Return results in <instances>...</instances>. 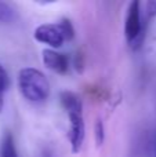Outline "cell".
Wrapping results in <instances>:
<instances>
[{"label": "cell", "mask_w": 156, "mask_h": 157, "mask_svg": "<svg viewBox=\"0 0 156 157\" xmlns=\"http://www.w3.org/2000/svg\"><path fill=\"white\" fill-rule=\"evenodd\" d=\"M57 25H58V28H60L61 33H62V36H64V40L71 41L72 39L75 37V29H73V25H72V22L69 21V19H66V18L61 19V21L58 22Z\"/></svg>", "instance_id": "ba28073f"}, {"label": "cell", "mask_w": 156, "mask_h": 157, "mask_svg": "<svg viewBox=\"0 0 156 157\" xmlns=\"http://www.w3.org/2000/svg\"><path fill=\"white\" fill-rule=\"evenodd\" d=\"M43 63L47 69L58 75H66L69 69V59L65 54L57 52L55 50H43Z\"/></svg>", "instance_id": "5b68a950"}, {"label": "cell", "mask_w": 156, "mask_h": 157, "mask_svg": "<svg viewBox=\"0 0 156 157\" xmlns=\"http://www.w3.org/2000/svg\"><path fill=\"white\" fill-rule=\"evenodd\" d=\"M0 157H19L15 147L14 135L10 131H4L0 139Z\"/></svg>", "instance_id": "8992f818"}, {"label": "cell", "mask_w": 156, "mask_h": 157, "mask_svg": "<svg viewBox=\"0 0 156 157\" xmlns=\"http://www.w3.org/2000/svg\"><path fill=\"white\" fill-rule=\"evenodd\" d=\"M61 105L65 109L69 117V142L72 146V152L77 153L80 150L84 141L86 130H84V119H83V103L79 95L72 91L61 92Z\"/></svg>", "instance_id": "6da1fadb"}, {"label": "cell", "mask_w": 156, "mask_h": 157, "mask_svg": "<svg viewBox=\"0 0 156 157\" xmlns=\"http://www.w3.org/2000/svg\"><path fill=\"white\" fill-rule=\"evenodd\" d=\"M94 135H96V144L97 146H101L104 144V139H105V127H104V123L102 120H97L96 121V127H94Z\"/></svg>", "instance_id": "8fae6325"}, {"label": "cell", "mask_w": 156, "mask_h": 157, "mask_svg": "<svg viewBox=\"0 0 156 157\" xmlns=\"http://www.w3.org/2000/svg\"><path fill=\"white\" fill-rule=\"evenodd\" d=\"M18 88L21 95L32 103L44 102L50 97V83L39 69L24 68L18 73Z\"/></svg>", "instance_id": "7a4b0ae2"}, {"label": "cell", "mask_w": 156, "mask_h": 157, "mask_svg": "<svg viewBox=\"0 0 156 157\" xmlns=\"http://www.w3.org/2000/svg\"><path fill=\"white\" fill-rule=\"evenodd\" d=\"M156 17V0H149L144 4V11L141 10V18L146 25Z\"/></svg>", "instance_id": "52a82bcc"}, {"label": "cell", "mask_w": 156, "mask_h": 157, "mask_svg": "<svg viewBox=\"0 0 156 157\" xmlns=\"http://www.w3.org/2000/svg\"><path fill=\"white\" fill-rule=\"evenodd\" d=\"M146 29L148 28L142 25V19H141V3L138 0H134L129 6L126 24H124V36L133 50H138L142 46Z\"/></svg>", "instance_id": "3957f363"}, {"label": "cell", "mask_w": 156, "mask_h": 157, "mask_svg": "<svg viewBox=\"0 0 156 157\" xmlns=\"http://www.w3.org/2000/svg\"><path fill=\"white\" fill-rule=\"evenodd\" d=\"M8 84H10L8 75L0 63V112L3 110V106H4V92L7 91Z\"/></svg>", "instance_id": "9c48e42d"}, {"label": "cell", "mask_w": 156, "mask_h": 157, "mask_svg": "<svg viewBox=\"0 0 156 157\" xmlns=\"http://www.w3.org/2000/svg\"><path fill=\"white\" fill-rule=\"evenodd\" d=\"M15 19V10L10 4L0 2V22H11Z\"/></svg>", "instance_id": "30bf717a"}, {"label": "cell", "mask_w": 156, "mask_h": 157, "mask_svg": "<svg viewBox=\"0 0 156 157\" xmlns=\"http://www.w3.org/2000/svg\"><path fill=\"white\" fill-rule=\"evenodd\" d=\"M149 157H156V132L154 134L149 145Z\"/></svg>", "instance_id": "7c38bea8"}, {"label": "cell", "mask_w": 156, "mask_h": 157, "mask_svg": "<svg viewBox=\"0 0 156 157\" xmlns=\"http://www.w3.org/2000/svg\"><path fill=\"white\" fill-rule=\"evenodd\" d=\"M35 39L37 41L43 44H47V46L53 48H60L64 44V36L61 33L60 28H58L57 24H43L39 25L35 29V33H33Z\"/></svg>", "instance_id": "277c9868"}]
</instances>
